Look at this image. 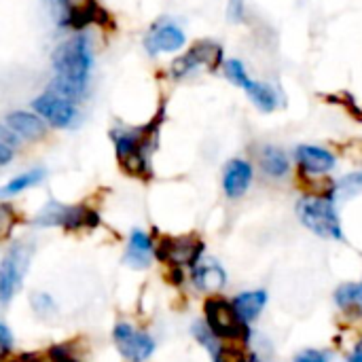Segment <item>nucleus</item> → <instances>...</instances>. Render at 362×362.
Returning <instances> with one entry per match:
<instances>
[{
	"instance_id": "f257e3e1",
	"label": "nucleus",
	"mask_w": 362,
	"mask_h": 362,
	"mask_svg": "<svg viewBox=\"0 0 362 362\" xmlns=\"http://www.w3.org/2000/svg\"><path fill=\"white\" fill-rule=\"evenodd\" d=\"M163 123V110H159L146 125L132 127V129H117L112 132L115 153L117 159L129 176L148 178L151 176V157L157 146L159 127Z\"/></svg>"
},
{
	"instance_id": "f03ea898",
	"label": "nucleus",
	"mask_w": 362,
	"mask_h": 362,
	"mask_svg": "<svg viewBox=\"0 0 362 362\" xmlns=\"http://www.w3.org/2000/svg\"><path fill=\"white\" fill-rule=\"evenodd\" d=\"M51 62H53L57 78L87 89L89 74L93 68V51H91V42L85 34H74L72 38L64 40L53 51Z\"/></svg>"
},
{
	"instance_id": "7ed1b4c3",
	"label": "nucleus",
	"mask_w": 362,
	"mask_h": 362,
	"mask_svg": "<svg viewBox=\"0 0 362 362\" xmlns=\"http://www.w3.org/2000/svg\"><path fill=\"white\" fill-rule=\"evenodd\" d=\"M34 227L42 229H64V231H83V229H95L100 225V214L85 206V204H62V202H47L38 214L32 218Z\"/></svg>"
},
{
	"instance_id": "20e7f679",
	"label": "nucleus",
	"mask_w": 362,
	"mask_h": 362,
	"mask_svg": "<svg viewBox=\"0 0 362 362\" xmlns=\"http://www.w3.org/2000/svg\"><path fill=\"white\" fill-rule=\"evenodd\" d=\"M34 259V242L17 240L8 246L4 257L0 259V305H8L19 291L23 288V280L30 272Z\"/></svg>"
},
{
	"instance_id": "39448f33",
	"label": "nucleus",
	"mask_w": 362,
	"mask_h": 362,
	"mask_svg": "<svg viewBox=\"0 0 362 362\" xmlns=\"http://www.w3.org/2000/svg\"><path fill=\"white\" fill-rule=\"evenodd\" d=\"M297 214L301 223L316 235L325 240H344V229L335 204L327 195H305L297 204Z\"/></svg>"
},
{
	"instance_id": "423d86ee",
	"label": "nucleus",
	"mask_w": 362,
	"mask_h": 362,
	"mask_svg": "<svg viewBox=\"0 0 362 362\" xmlns=\"http://www.w3.org/2000/svg\"><path fill=\"white\" fill-rule=\"evenodd\" d=\"M206 325L218 341H240L246 344L250 337L248 322H244L233 303L223 297H208L204 303Z\"/></svg>"
},
{
	"instance_id": "0eeeda50",
	"label": "nucleus",
	"mask_w": 362,
	"mask_h": 362,
	"mask_svg": "<svg viewBox=\"0 0 362 362\" xmlns=\"http://www.w3.org/2000/svg\"><path fill=\"white\" fill-rule=\"evenodd\" d=\"M204 242L195 235H180V238H161L155 244V257L165 263L170 269L195 267L202 261Z\"/></svg>"
},
{
	"instance_id": "6e6552de",
	"label": "nucleus",
	"mask_w": 362,
	"mask_h": 362,
	"mask_svg": "<svg viewBox=\"0 0 362 362\" xmlns=\"http://www.w3.org/2000/svg\"><path fill=\"white\" fill-rule=\"evenodd\" d=\"M206 68L214 72L218 66H223V47L216 45L214 40H199L195 42L185 55L176 57L170 66V72L174 78H185L193 74L199 68Z\"/></svg>"
},
{
	"instance_id": "1a4fd4ad",
	"label": "nucleus",
	"mask_w": 362,
	"mask_h": 362,
	"mask_svg": "<svg viewBox=\"0 0 362 362\" xmlns=\"http://www.w3.org/2000/svg\"><path fill=\"white\" fill-rule=\"evenodd\" d=\"M112 344L127 362H146L157 348L151 333L136 329L129 322H117L112 327Z\"/></svg>"
},
{
	"instance_id": "9d476101",
	"label": "nucleus",
	"mask_w": 362,
	"mask_h": 362,
	"mask_svg": "<svg viewBox=\"0 0 362 362\" xmlns=\"http://www.w3.org/2000/svg\"><path fill=\"white\" fill-rule=\"evenodd\" d=\"M51 13L59 25L70 30H83L89 23H100L104 11L95 0H49Z\"/></svg>"
},
{
	"instance_id": "9b49d317",
	"label": "nucleus",
	"mask_w": 362,
	"mask_h": 362,
	"mask_svg": "<svg viewBox=\"0 0 362 362\" xmlns=\"http://www.w3.org/2000/svg\"><path fill=\"white\" fill-rule=\"evenodd\" d=\"M32 108H34L36 115L42 117L49 125L59 127V129L72 127V125L78 121L76 102L66 100V98H62V95H55V93H51V91H45L42 95L34 98Z\"/></svg>"
},
{
	"instance_id": "f8f14e48",
	"label": "nucleus",
	"mask_w": 362,
	"mask_h": 362,
	"mask_svg": "<svg viewBox=\"0 0 362 362\" xmlns=\"http://www.w3.org/2000/svg\"><path fill=\"white\" fill-rule=\"evenodd\" d=\"M185 40L187 38H185V32H182L180 25H176L174 21L161 19L146 34L144 47H146V51L151 55H155V53H174V51L182 49Z\"/></svg>"
},
{
	"instance_id": "ddd939ff",
	"label": "nucleus",
	"mask_w": 362,
	"mask_h": 362,
	"mask_svg": "<svg viewBox=\"0 0 362 362\" xmlns=\"http://www.w3.org/2000/svg\"><path fill=\"white\" fill-rule=\"evenodd\" d=\"M155 257V242L153 238L142 231V229H134L129 233V242L123 255V263L132 269H148Z\"/></svg>"
},
{
	"instance_id": "4468645a",
	"label": "nucleus",
	"mask_w": 362,
	"mask_h": 362,
	"mask_svg": "<svg viewBox=\"0 0 362 362\" xmlns=\"http://www.w3.org/2000/svg\"><path fill=\"white\" fill-rule=\"evenodd\" d=\"M299 170L303 174L310 176H318V174H327L335 168L337 159L331 151L322 148V146H312V144H301L295 153Z\"/></svg>"
},
{
	"instance_id": "2eb2a0df",
	"label": "nucleus",
	"mask_w": 362,
	"mask_h": 362,
	"mask_svg": "<svg viewBox=\"0 0 362 362\" xmlns=\"http://www.w3.org/2000/svg\"><path fill=\"white\" fill-rule=\"evenodd\" d=\"M252 182V165L244 159H231L227 165H225V172H223V189L227 193V197L231 199H238L242 197L248 187Z\"/></svg>"
},
{
	"instance_id": "dca6fc26",
	"label": "nucleus",
	"mask_w": 362,
	"mask_h": 362,
	"mask_svg": "<svg viewBox=\"0 0 362 362\" xmlns=\"http://www.w3.org/2000/svg\"><path fill=\"white\" fill-rule=\"evenodd\" d=\"M6 127L25 140H42L47 136V121L42 117L25 112V110L11 112L6 117Z\"/></svg>"
},
{
	"instance_id": "f3484780",
	"label": "nucleus",
	"mask_w": 362,
	"mask_h": 362,
	"mask_svg": "<svg viewBox=\"0 0 362 362\" xmlns=\"http://www.w3.org/2000/svg\"><path fill=\"white\" fill-rule=\"evenodd\" d=\"M231 303H233L238 316L250 325L252 320H257L261 316V312L267 303V293L265 291H248V293L238 295Z\"/></svg>"
},
{
	"instance_id": "a211bd4d",
	"label": "nucleus",
	"mask_w": 362,
	"mask_h": 362,
	"mask_svg": "<svg viewBox=\"0 0 362 362\" xmlns=\"http://www.w3.org/2000/svg\"><path fill=\"white\" fill-rule=\"evenodd\" d=\"M191 272H193L191 278L195 286L202 291H216L225 284V272L214 261H199Z\"/></svg>"
},
{
	"instance_id": "6ab92c4d",
	"label": "nucleus",
	"mask_w": 362,
	"mask_h": 362,
	"mask_svg": "<svg viewBox=\"0 0 362 362\" xmlns=\"http://www.w3.org/2000/svg\"><path fill=\"white\" fill-rule=\"evenodd\" d=\"M259 165L267 176H274V178H280V176L288 174V170H291L288 155L278 146H263L259 151Z\"/></svg>"
},
{
	"instance_id": "aec40b11",
	"label": "nucleus",
	"mask_w": 362,
	"mask_h": 362,
	"mask_svg": "<svg viewBox=\"0 0 362 362\" xmlns=\"http://www.w3.org/2000/svg\"><path fill=\"white\" fill-rule=\"evenodd\" d=\"M337 308L348 316H362V282H346L335 291Z\"/></svg>"
},
{
	"instance_id": "412c9836",
	"label": "nucleus",
	"mask_w": 362,
	"mask_h": 362,
	"mask_svg": "<svg viewBox=\"0 0 362 362\" xmlns=\"http://www.w3.org/2000/svg\"><path fill=\"white\" fill-rule=\"evenodd\" d=\"M246 93L250 95V100L255 102V106L263 112H274L280 106V93L276 91V87H272L269 83H259L252 81L246 87Z\"/></svg>"
},
{
	"instance_id": "4be33fe9",
	"label": "nucleus",
	"mask_w": 362,
	"mask_h": 362,
	"mask_svg": "<svg viewBox=\"0 0 362 362\" xmlns=\"http://www.w3.org/2000/svg\"><path fill=\"white\" fill-rule=\"evenodd\" d=\"M42 180H45V170H40V168L30 170V172H25V174L15 176V178H13V180H8L4 187H0V197L17 195V193L25 191V189H30V187H36V185H38V182H42Z\"/></svg>"
},
{
	"instance_id": "5701e85b",
	"label": "nucleus",
	"mask_w": 362,
	"mask_h": 362,
	"mask_svg": "<svg viewBox=\"0 0 362 362\" xmlns=\"http://www.w3.org/2000/svg\"><path fill=\"white\" fill-rule=\"evenodd\" d=\"M30 308H32V312H34L38 318H42V320L55 318L57 312H59L55 299H53L49 293H42V291H34V293L30 295Z\"/></svg>"
},
{
	"instance_id": "b1692460",
	"label": "nucleus",
	"mask_w": 362,
	"mask_h": 362,
	"mask_svg": "<svg viewBox=\"0 0 362 362\" xmlns=\"http://www.w3.org/2000/svg\"><path fill=\"white\" fill-rule=\"evenodd\" d=\"M19 223V214L13 204H0V242H6Z\"/></svg>"
},
{
	"instance_id": "393cba45",
	"label": "nucleus",
	"mask_w": 362,
	"mask_h": 362,
	"mask_svg": "<svg viewBox=\"0 0 362 362\" xmlns=\"http://www.w3.org/2000/svg\"><path fill=\"white\" fill-rule=\"evenodd\" d=\"M362 193V172H352L348 176H344L337 185H335V195H339L341 199H350Z\"/></svg>"
},
{
	"instance_id": "a878e982",
	"label": "nucleus",
	"mask_w": 362,
	"mask_h": 362,
	"mask_svg": "<svg viewBox=\"0 0 362 362\" xmlns=\"http://www.w3.org/2000/svg\"><path fill=\"white\" fill-rule=\"evenodd\" d=\"M225 74H227L238 87H242V89H246V87L252 83V78L248 76V72H246V68H244V64H242L240 59H229V62H225Z\"/></svg>"
},
{
	"instance_id": "bb28decb",
	"label": "nucleus",
	"mask_w": 362,
	"mask_h": 362,
	"mask_svg": "<svg viewBox=\"0 0 362 362\" xmlns=\"http://www.w3.org/2000/svg\"><path fill=\"white\" fill-rule=\"evenodd\" d=\"M193 337L208 350V352H212V356L216 354V350L221 348L218 346V339L214 337V333L208 329V325H206V320L204 322H195L193 325Z\"/></svg>"
},
{
	"instance_id": "cd10ccee",
	"label": "nucleus",
	"mask_w": 362,
	"mask_h": 362,
	"mask_svg": "<svg viewBox=\"0 0 362 362\" xmlns=\"http://www.w3.org/2000/svg\"><path fill=\"white\" fill-rule=\"evenodd\" d=\"M15 350V335L13 331L8 329V325H4L0 320V361L8 358Z\"/></svg>"
},
{
	"instance_id": "c85d7f7f",
	"label": "nucleus",
	"mask_w": 362,
	"mask_h": 362,
	"mask_svg": "<svg viewBox=\"0 0 362 362\" xmlns=\"http://www.w3.org/2000/svg\"><path fill=\"white\" fill-rule=\"evenodd\" d=\"M214 362H248L244 350L238 346H221L214 354Z\"/></svg>"
},
{
	"instance_id": "c756f323",
	"label": "nucleus",
	"mask_w": 362,
	"mask_h": 362,
	"mask_svg": "<svg viewBox=\"0 0 362 362\" xmlns=\"http://www.w3.org/2000/svg\"><path fill=\"white\" fill-rule=\"evenodd\" d=\"M49 358H51V362H81L70 352L68 346H55V348H51L49 350Z\"/></svg>"
},
{
	"instance_id": "7c9ffc66",
	"label": "nucleus",
	"mask_w": 362,
	"mask_h": 362,
	"mask_svg": "<svg viewBox=\"0 0 362 362\" xmlns=\"http://www.w3.org/2000/svg\"><path fill=\"white\" fill-rule=\"evenodd\" d=\"M227 17L231 21H242L244 19V0H227Z\"/></svg>"
},
{
	"instance_id": "2f4dec72",
	"label": "nucleus",
	"mask_w": 362,
	"mask_h": 362,
	"mask_svg": "<svg viewBox=\"0 0 362 362\" xmlns=\"http://www.w3.org/2000/svg\"><path fill=\"white\" fill-rule=\"evenodd\" d=\"M295 362H327V354L320 350H303L295 356Z\"/></svg>"
},
{
	"instance_id": "473e14b6",
	"label": "nucleus",
	"mask_w": 362,
	"mask_h": 362,
	"mask_svg": "<svg viewBox=\"0 0 362 362\" xmlns=\"http://www.w3.org/2000/svg\"><path fill=\"white\" fill-rule=\"evenodd\" d=\"M0 142H2V144H6V146H11V148H15L19 140L15 138V132H13V129H4V127H0Z\"/></svg>"
},
{
	"instance_id": "72a5a7b5",
	"label": "nucleus",
	"mask_w": 362,
	"mask_h": 362,
	"mask_svg": "<svg viewBox=\"0 0 362 362\" xmlns=\"http://www.w3.org/2000/svg\"><path fill=\"white\" fill-rule=\"evenodd\" d=\"M13 151L15 148H11V146H6V144L0 142V165H6L13 159Z\"/></svg>"
},
{
	"instance_id": "f704fd0d",
	"label": "nucleus",
	"mask_w": 362,
	"mask_h": 362,
	"mask_svg": "<svg viewBox=\"0 0 362 362\" xmlns=\"http://www.w3.org/2000/svg\"><path fill=\"white\" fill-rule=\"evenodd\" d=\"M350 362H362V344H358V348L354 350V354H352Z\"/></svg>"
},
{
	"instance_id": "c9c22d12",
	"label": "nucleus",
	"mask_w": 362,
	"mask_h": 362,
	"mask_svg": "<svg viewBox=\"0 0 362 362\" xmlns=\"http://www.w3.org/2000/svg\"><path fill=\"white\" fill-rule=\"evenodd\" d=\"M248 362H259V361H257V358H252V361H248Z\"/></svg>"
}]
</instances>
